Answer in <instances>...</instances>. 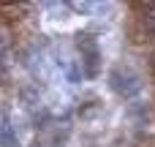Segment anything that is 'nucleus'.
<instances>
[{
  "mask_svg": "<svg viewBox=\"0 0 155 147\" xmlns=\"http://www.w3.org/2000/svg\"><path fill=\"white\" fill-rule=\"evenodd\" d=\"M109 87L120 95V98H134L139 90H142V82L134 71H123V68H114L109 74Z\"/></svg>",
  "mask_w": 155,
  "mask_h": 147,
  "instance_id": "obj_1",
  "label": "nucleus"
},
{
  "mask_svg": "<svg viewBox=\"0 0 155 147\" xmlns=\"http://www.w3.org/2000/svg\"><path fill=\"white\" fill-rule=\"evenodd\" d=\"M0 147H19L16 131L11 125V117L5 112H0Z\"/></svg>",
  "mask_w": 155,
  "mask_h": 147,
  "instance_id": "obj_2",
  "label": "nucleus"
},
{
  "mask_svg": "<svg viewBox=\"0 0 155 147\" xmlns=\"http://www.w3.org/2000/svg\"><path fill=\"white\" fill-rule=\"evenodd\" d=\"M8 46H11V33L0 25V60L8 57Z\"/></svg>",
  "mask_w": 155,
  "mask_h": 147,
  "instance_id": "obj_3",
  "label": "nucleus"
}]
</instances>
